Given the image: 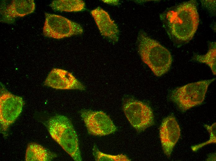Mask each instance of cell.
I'll return each mask as SVG.
<instances>
[{"label":"cell","mask_w":216,"mask_h":161,"mask_svg":"<svg viewBox=\"0 0 216 161\" xmlns=\"http://www.w3.org/2000/svg\"><path fill=\"white\" fill-rule=\"evenodd\" d=\"M123 109L130 124L138 132L144 131L155 124L152 109L142 101L131 98H125Z\"/></svg>","instance_id":"5b68a950"},{"label":"cell","mask_w":216,"mask_h":161,"mask_svg":"<svg viewBox=\"0 0 216 161\" xmlns=\"http://www.w3.org/2000/svg\"><path fill=\"white\" fill-rule=\"evenodd\" d=\"M205 127L210 133V139L205 142L192 146L191 149L194 151H196L207 144L216 143V123H214L211 126L205 125Z\"/></svg>","instance_id":"e0dca14e"},{"label":"cell","mask_w":216,"mask_h":161,"mask_svg":"<svg viewBox=\"0 0 216 161\" xmlns=\"http://www.w3.org/2000/svg\"><path fill=\"white\" fill-rule=\"evenodd\" d=\"M50 6L54 11L61 12H77L85 9V3L82 0H54Z\"/></svg>","instance_id":"5bb4252c"},{"label":"cell","mask_w":216,"mask_h":161,"mask_svg":"<svg viewBox=\"0 0 216 161\" xmlns=\"http://www.w3.org/2000/svg\"><path fill=\"white\" fill-rule=\"evenodd\" d=\"M196 0L183 2L165 10L160 17L169 38L181 46L189 41L198 27L199 17Z\"/></svg>","instance_id":"6da1fadb"},{"label":"cell","mask_w":216,"mask_h":161,"mask_svg":"<svg viewBox=\"0 0 216 161\" xmlns=\"http://www.w3.org/2000/svg\"><path fill=\"white\" fill-rule=\"evenodd\" d=\"M91 13L101 35L113 43L118 42L119 30L108 12L98 7L91 11Z\"/></svg>","instance_id":"8fae6325"},{"label":"cell","mask_w":216,"mask_h":161,"mask_svg":"<svg viewBox=\"0 0 216 161\" xmlns=\"http://www.w3.org/2000/svg\"><path fill=\"white\" fill-rule=\"evenodd\" d=\"M80 113L89 134L104 136L117 130L116 127L109 116L102 111L83 110Z\"/></svg>","instance_id":"52a82bcc"},{"label":"cell","mask_w":216,"mask_h":161,"mask_svg":"<svg viewBox=\"0 0 216 161\" xmlns=\"http://www.w3.org/2000/svg\"><path fill=\"white\" fill-rule=\"evenodd\" d=\"M104 2L112 5H117L119 4V0H102Z\"/></svg>","instance_id":"ac0fdd59"},{"label":"cell","mask_w":216,"mask_h":161,"mask_svg":"<svg viewBox=\"0 0 216 161\" xmlns=\"http://www.w3.org/2000/svg\"><path fill=\"white\" fill-rule=\"evenodd\" d=\"M137 43L142 60L155 76H161L169 70L173 59L168 50L142 30L138 32Z\"/></svg>","instance_id":"7a4b0ae2"},{"label":"cell","mask_w":216,"mask_h":161,"mask_svg":"<svg viewBox=\"0 0 216 161\" xmlns=\"http://www.w3.org/2000/svg\"><path fill=\"white\" fill-rule=\"evenodd\" d=\"M181 130L175 117L170 115L162 120L160 128V137L163 152L169 158L179 139Z\"/></svg>","instance_id":"9c48e42d"},{"label":"cell","mask_w":216,"mask_h":161,"mask_svg":"<svg viewBox=\"0 0 216 161\" xmlns=\"http://www.w3.org/2000/svg\"><path fill=\"white\" fill-rule=\"evenodd\" d=\"M48 131L53 139L75 161L82 160L78 137L70 120L56 115L47 121Z\"/></svg>","instance_id":"3957f363"},{"label":"cell","mask_w":216,"mask_h":161,"mask_svg":"<svg viewBox=\"0 0 216 161\" xmlns=\"http://www.w3.org/2000/svg\"><path fill=\"white\" fill-rule=\"evenodd\" d=\"M24 104L22 97L8 91L2 92L0 98L1 129L7 131L21 113Z\"/></svg>","instance_id":"ba28073f"},{"label":"cell","mask_w":216,"mask_h":161,"mask_svg":"<svg viewBox=\"0 0 216 161\" xmlns=\"http://www.w3.org/2000/svg\"><path fill=\"white\" fill-rule=\"evenodd\" d=\"M43 28V35L46 37L60 39L80 35L83 30L79 24L62 16L45 13Z\"/></svg>","instance_id":"8992f818"},{"label":"cell","mask_w":216,"mask_h":161,"mask_svg":"<svg viewBox=\"0 0 216 161\" xmlns=\"http://www.w3.org/2000/svg\"><path fill=\"white\" fill-rule=\"evenodd\" d=\"M93 154L96 161H129L131 160L126 155L123 154L111 155L103 153L100 151L96 145L93 149Z\"/></svg>","instance_id":"2e32d148"},{"label":"cell","mask_w":216,"mask_h":161,"mask_svg":"<svg viewBox=\"0 0 216 161\" xmlns=\"http://www.w3.org/2000/svg\"><path fill=\"white\" fill-rule=\"evenodd\" d=\"M35 7L33 0H12L6 9H1L0 21L11 23L15 18L23 17L34 12Z\"/></svg>","instance_id":"7c38bea8"},{"label":"cell","mask_w":216,"mask_h":161,"mask_svg":"<svg viewBox=\"0 0 216 161\" xmlns=\"http://www.w3.org/2000/svg\"><path fill=\"white\" fill-rule=\"evenodd\" d=\"M44 85L57 89L80 90L85 89V86L72 73L58 68L52 70L45 80Z\"/></svg>","instance_id":"30bf717a"},{"label":"cell","mask_w":216,"mask_h":161,"mask_svg":"<svg viewBox=\"0 0 216 161\" xmlns=\"http://www.w3.org/2000/svg\"><path fill=\"white\" fill-rule=\"evenodd\" d=\"M54 153L34 142L29 144L26 151V161H50L56 157Z\"/></svg>","instance_id":"4fadbf2b"},{"label":"cell","mask_w":216,"mask_h":161,"mask_svg":"<svg viewBox=\"0 0 216 161\" xmlns=\"http://www.w3.org/2000/svg\"><path fill=\"white\" fill-rule=\"evenodd\" d=\"M215 80L200 81L177 88L171 92L169 100L181 111H186L203 103L209 85Z\"/></svg>","instance_id":"277c9868"},{"label":"cell","mask_w":216,"mask_h":161,"mask_svg":"<svg viewBox=\"0 0 216 161\" xmlns=\"http://www.w3.org/2000/svg\"><path fill=\"white\" fill-rule=\"evenodd\" d=\"M216 45L215 42L209 44L208 50L205 55L195 54L193 60L206 64L210 68L214 75H216Z\"/></svg>","instance_id":"9a60e30c"}]
</instances>
